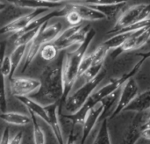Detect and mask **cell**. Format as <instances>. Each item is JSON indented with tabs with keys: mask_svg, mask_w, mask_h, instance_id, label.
<instances>
[{
	"mask_svg": "<svg viewBox=\"0 0 150 144\" xmlns=\"http://www.w3.org/2000/svg\"><path fill=\"white\" fill-rule=\"evenodd\" d=\"M65 55L61 54L50 62L43 70L40 77V87L36 92L34 98L40 101L49 104L60 103L64 94L63 66Z\"/></svg>",
	"mask_w": 150,
	"mask_h": 144,
	"instance_id": "cell-1",
	"label": "cell"
},
{
	"mask_svg": "<svg viewBox=\"0 0 150 144\" xmlns=\"http://www.w3.org/2000/svg\"><path fill=\"white\" fill-rule=\"evenodd\" d=\"M146 60L143 58H141L136 64L127 73L122 75L120 77L112 78L105 85L101 87L100 89L97 90L93 92V94L91 96V98L88 99V101L84 104V106L76 113L69 114V115H64L63 118L68 119L71 122V127H76L77 125H83L88 114L90 112L97 106L98 105L102 100H104L105 98L109 97L110 95L117 92L120 88L123 87V85L131 78H134V77L137 74V72L142 68V64L144 63Z\"/></svg>",
	"mask_w": 150,
	"mask_h": 144,
	"instance_id": "cell-2",
	"label": "cell"
},
{
	"mask_svg": "<svg viewBox=\"0 0 150 144\" xmlns=\"http://www.w3.org/2000/svg\"><path fill=\"white\" fill-rule=\"evenodd\" d=\"M96 35V31L93 28L88 32L83 42L80 47L74 50L68 52L65 55L64 66H63V77H64V94L62 99L59 103V113L62 115V109L65 105L66 99L70 95L72 87L78 78L79 68L83 57L86 55V52L89 48L90 44L93 40Z\"/></svg>",
	"mask_w": 150,
	"mask_h": 144,
	"instance_id": "cell-3",
	"label": "cell"
},
{
	"mask_svg": "<svg viewBox=\"0 0 150 144\" xmlns=\"http://www.w3.org/2000/svg\"><path fill=\"white\" fill-rule=\"evenodd\" d=\"M62 23L59 21L51 25H48V23L46 24L37 37L28 45L27 52L22 66V73L28 69L30 64L37 56L38 53L40 52L41 48L45 45L54 42L58 38V36L62 33Z\"/></svg>",
	"mask_w": 150,
	"mask_h": 144,
	"instance_id": "cell-4",
	"label": "cell"
},
{
	"mask_svg": "<svg viewBox=\"0 0 150 144\" xmlns=\"http://www.w3.org/2000/svg\"><path fill=\"white\" fill-rule=\"evenodd\" d=\"M106 76V70H103L102 72L93 80L86 82L74 93L70 94L66 99L64 108L69 114H74L77 113L88 101L91 96L93 94L97 87L104 80Z\"/></svg>",
	"mask_w": 150,
	"mask_h": 144,
	"instance_id": "cell-5",
	"label": "cell"
},
{
	"mask_svg": "<svg viewBox=\"0 0 150 144\" xmlns=\"http://www.w3.org/2000/svg\"><path fill=\"white\" fill-rule=\"evenodd\" d=\"M150 3L139 4L127 8L118 18L113 27L106 33V35H114L121 29L149 18Z\"/></svg>",
	"mask_w": 150,
	"mask_h": 144,
	"instance_id": "cell-6",
	"label": "cell"
},
{
	"mask_svg": "<svg viewBox=\"0 0 150 144\" xmlns=\"http://www.w3.org/2000/svg\"><path fill=\"white\" fill-rule=\"evenodd\" d=\"M50 10L51 9H47V8L33 10L32 11L27 12L22 16H19L17 18H14L13 20L10 21L4 26H2L0 33L2 34H5V33L18 34V33L23 32L24 30H25L33 20H35L40 16L49 12Z\"/></svg>",
	"mask_w": 150,
	"mask_h": 144,
	"instance_id": "cell-7",
	"label": "cell"
},
{
	"mask_svg": "<svg viewBox=\"0 0 150 144\" xmlns=\"http://www.w3.org/2000/svg\"><path fill=\"white\" fill-rule=\"evenodd\" d=\"M139 86L134 78H131L128 80L121 88L120 95L119 97V100L117 101V105L115 106L113 111L111 113L109 119H114L120 113L124 112L125 109L135 99V98L139 95Z\"/></svg>",
	"mask_w": 150,
	"mask_h": 144,
	"instance_id": "cell-8",
	"label": "cell"
},
{
	"mask_svg": "<svg viewBox=\"0 0 150 144\" xmlns=\"http://www.w3.org/2000/svg\"><path fill=\"white\" fill-rule=\"evenodd\" d=\"M40 80L30 77H12L10 79V89L16 97H29L40 87Z\"/></svg>",
	"mask_w": 150,
	"mask_h": 144,
	"instance_id": "cell-9",
	"label": "cell"
},
{
	"mask_svg": "<svg viewBox=\"0 0 150 144\" xmlns=\"http://www.w3.org/2000/svg\"><path fill=\"white\" fill-rule=\"evenodd\" d=\"M46 110L48 115V126H50L58 144H66L64 142L63 133L60 122V113H59V104L53 103L47 105Z\"/></svg>",
	"mask_w": 150,
	"mask_h": 144,
	"instance_id": "cell-10",
	"label": "cell"
},
{
	"mask_svg": "<svg viewBox=\"0 0 150 144\" xmlns=\"http://www.w3.org/2000/svg\"><path fill=\"white\" fill-rule=\"evenodd\" d=\"M145 123V113H137L125 134L123 144H135L141 137Z\"/></svg>",
	"mask_w": 150,
	"mask_h": 144,
	"instance_id": "cell-11",
	"label": "cell"
},
{
	"mask_svg": "<svg viewBox=\"0 0 150 144\" xmlns=\"http://www.w3.org/2000/svg\"><path fill=\"white\" fill-rule=\"evenodd\" d=\"M104 103L100 102L98 105H97L88 114L83 125V132H82V136L81 140L79 142L80 144H85L88 136L95 128L96 124L98 122L99 120H101V117L103 115L104 112Z\"/></svg>",
	"mask_w": 150,
	"mask_h": 144,
	"instance_id": "cell-12",
	"label": "cell"
},
{
	"mask_svg": "<svg viewBox=\"0 0 150 144\" xmlns=\"http://www.w3.org/2000/svg\"><path fill=\"white\" fill-rule=\"evenodd\" d=\"M7 3L22 9H57L65 5L66 3H50L42 0H5Z\"/></svg>",
	"mask_w": 150,
	"mask_h": 144,
	"instance_id": "cell-13",
	"label": "cell"
},
{
	"mask_svg": "<svg viewBox=\"0 0 150 144\" xmlns=\"http://www.w3.org/2000/svg\"><path fill=\"white\" fill-rule=\"evenodd\" d=\"M70 9H73L76 11L83 20H88V21H97V20H103L105 19V16L103 15L100 11L91 8L89 5L83 4H76L73 2L67 3Z\"/></svg>",
	"mask_w": 150,
	"mask_h": 144,
	"instance_id": "cell-14",
	"label": "cell"
},
{
	"mask_svg": "<svg viewBox=\"0 0 150 144\" xmlns=\"http://www.w3.org/2000/svg\"><path fill=\"white\" fill-rule=\"evenodd\" d=\"M17 99L21 104H23L27 108L29 113L35 114L37 117L40 118L48 125V115L45 106H43L38 101L33 100L29 97H18Z\"/></svg>",
	"mask_w": 150,
	"mask_h": 144,
	"instance_id": "cell-15",
	"label": "cell"
},
{
	"mask_svg": "<svg viewBox=\"0 0 150 144\" xmlns=\"http://www.w3.org/2000/svg\"><path fill=\"white\" fill-rule=\"evenodd\" d=\"M150 109V89L140 93L125 109V112L145 113Z\"/></svg>",
	"mask_w": 150,
	"mask_h": 144,
	"instance_id": "cell-16",
	"label": "cell"
},
{
	"mask_svg": "<svg viewBox=\"0 0 150 144\" xmlns=\"http://www.w3.org/2000/svg\"><path fill=\"white\" fill-rule=\"evenodd\" d=\"M84 25L83 24H80L78 26H69L68 27L67 29H65L59 36L58 38L53 42L54 44V46L57 48V49L59 51H62V50H64L66 48H68L67 45H68V42L69 40L76 34L77 33L83 26Z\"/></svg>",
	"mask_w": 150,
	"mask_h": 144,
	"instance_id": "cell-17",
	"label": "cell"
},
{
	"mask_svg": "<svg viewBox=\"0 0 150 144\" xmlns=\"http://www.w3.org/2000/svg\"><path fill=\"white\" fill-rule=\"evenodd\" d=\"M0 118L5 123L15 125V126H26L32 122L30 115H26L16 112H5L1 113Z\"/></svg>",
	"mask_w": 150,
	"mask_h": 144,
	"instance_id": "cell-18",
	"label": "cell"
},
{
	"mask_svg": "<svg viewBox=\"0 0 150 144\" xmlns=\"http://www.w3.org/2000/svg\"><path fill=\"white\" fill-rule=\"evenodd\" d=\"M47 23H48V22H47ZM47 23H45L44 25H42L41 26H40L38 28L25 30V31H23V32L18 33L16 39L14 40V46L15 47L21 46V45L28 46L37 37V35L40 33V32L42 30V28L46 26Z\"/></svg>",
	"mask_w": 150,
	"mask_h": 144,
	"instance_id": "cell-19",
	"label": "cell"
},
{
	"mask_svg": "<svg viewBox=\"0 0 150 144\" xmlns=\"http://www.w3.org/2000/svg\"><path fill=\"white\" fill-rule=\"evenodd\" d=\"M27 48H28V46H25V45L17 46L11 52L10 57H11V61L12 63V77H13V75H14L15 71L17 70V69L21 65L22 61L25 60V55L27 52Z\"/></svg>",
	"mask_w": 150,
	"mask_h": 144,
	"instance_id": "cell-20",
	"label": "cell"
},
{
	"mask_svg": "<svg viewBox=\"0 0 150 144\" xmlns=\"http://www.w3.org/2000/svg\"><path fill=\"white\" fill-rule=\"evenodd\" d=\"M126 4L127 3L118 4H109V5H93V4H90L89 6H91V8L100 11L103 15L105 16V18L107 19H111V18H114L122 10V8L124 7V5Z\"/></svg>",
	"mask_w": 150,
	"mask_h": 144,
	"instance_id": "cell-21",
	"label": "cell"
},
{
	"mask_svg": "<svg viewBox=\"0 0 150 144\" xmlns=\"http://www.w3.org/2000/svg\"><path fill=\"white\" fill-rule=\"evenodd\" d=\"M133 33H116L111 36L108 40L103 42V44L111 51L121 47L126 40L131 36Z\"/></svg>",
	"mask_w": 150,
	"mask_h": 144,
	"instance_id": "cell-22",
	"label": "cell"
},
{
	"mask_svg": "<svg viewBox=\"0 0 150 144\" xmlns=\"http://www.w3.org/2000/svg\"><path fill=\"white\" fill-rule=\"evenodd\" d=\"M93 144H112L109 128H108V119L102 121L98 132L95 137Z\"/></svg>",
	"mask_w": 150,
	"mask_h": 144,
	"instance_id": "cell-23",
	"label": "cell"
},
{
	"mask_svg": "<svg viewBox=\"0 0 150 144\" xmlns=\"http://www.w3.org/2000/svg\"><path fill=\"white\" fill-rule=\"evenodd\" d=\"M29 115L32 119L33 124V136L34 144H46V136L42 128L37 121V116L32 113H29Z\"/></svg>",
	"mask_w": 150,
	"mask_h": 144,
	"instance_id": "cell-24",
	"label": "cell"
},
{
	"mask_svg": "<svg viewBox=\"0 0 150 144\" xmlns=\"http://www.w3.org/2000/svg\"><path fill=\"white\" fill-rule=\"evenodd\" d=\"M58 52H59V50L54 46V44L52 42V43L45 45L41 48L40 54V56H41V58L43 60L52 62V61H54V60H55L57 58Z\"/></svg>",
	"mask_w": 150,
	"mask_h": 144,
	"instance_id": "cell-25",
	"label": "cell"
},
{
	"mask_svg": "<svg viewBox=\"0 0 150 144\" xmlns=\"http://www.w3.org/2000/svg\"><path fill=\"white\" fill-rule=\"evenodd\" d=\"M1 73L4 79L12 77V63L10 55H4L1 60Z\"/></svg>",
	"mask_w": 150,
	"mask_h": 144,
	"instance_id": "cell-26",
	"label": "cell"
},
{
	"mask_svg": "<svg viewBox=\"0 0 150 144\" xmlns=\"http://www.w3.org/2000/svg\"><path fill=\"white\" fill-rule=\"evenodd\" d=\"M128 0H73L70 2L83 4H93V5H109V4H118L127 3Z\"/></svg>",
	"mask_w": 150,
	"mask_h": 144,
	"instance_id": "cell-27",
	"label": "cell"
},
{
	"mask_svg": "<svg viewBox=\"0 0 150 144\" xmlns=\"http://www.w3.org/2000/svg\"><path fill=\"white\" fill-rule=\"evenodd\" d=\"M93 61H94V54H93V52L89 54V55H86L83 57V61L81 62L80 68H79L78 78L82 77L90 70V68L91 67V65L93 63Z\"/></svg>",
	"mask_w": 150,
	"mask_h": 144,
	"instance_id": "cell-28",
	"label": "cell"
},
{
	"mask_svg": "<svg viewBox=\"0 0 150 144\" xmlns=\"http://www.w3.org/2000/svg\"><path fill=\"white\" fill-rule=\"evenodd\" d=\"M68 6H69V5H68ZM65 18H66L68 23H69L71 26L80 25V24H81V21L83 20L82 18H81V16H80V14H79L76 11H75V10H73V9H70V8H69V12H68L67 15L65 16Z\"/></svg>",
	"mask_w": 150,
	"mask_h": 144,
	"instance_id": "cell-29",
	"label": "cell"
},
{
	"mask_svg": "<svg viewBox=\"0 0 150 144\" xmlns=\"http://www.w3.org/2000/svg\"><path fill=\"white\" fill-rule=\"evenodd\" d=\"M1 113H5L6 108H7V93H6V83L5 79H4V86L2 90V94H1Z\"/></svg>",
	"mask_w": 150,
	"mask_h": 144,
	"instance_id": "cell-30",
	"label": "cell"
},
{
	"mask_svg": "<svg viewBox=\"0 0 150 144\" xmlns=\"http://www.w3.org/2000/svg\"><path fill=\"white\" fill-rule=\"evenodd\" d=\"M23 136H24V133L22 131L18 132L11 139L10 144H21L22 141H23Z\"/></svg>",
	"mask_w": 150,
	"mask_h": 144,
	"instance_id": "cell-31",
	"label": "cell"
},
{
	"mask_svg": "<svg viewBox=\"0 0 150 144\" xmlns=\"http://www.w3.org/2000/svg\"><path fill=\"white\" fill-rule=\"evenodd\" d=\"M11 139H10V129L8 128H5L4 129L2 138H1V143L0 144H10Z\"/></svg>",
	"mask_w": 150,
	"mask_h": 144,
	"instance_id": "cell-32",
	"label": "cell"
},
{
	"mask_svg": "<svg viewBox=\"0 0 150 144\" xmlns=\"http://www.w3.org/2000/svg\"><path fill=\"white\" fill-rule=\"evenodd\" d=\"M74 127H71V129H70V132H69V135L68 136V140H67V143L66 144H75L76 143V136L74 134Z\"/></svg>",
	"mask_w": 150,
	"mask_h": 144,
	"instance_id": "cell-33",
	"label": "cell"
},
{
	"mask_svg": "<svg viewBox=\"0 0 150 144\" xmlns=\"http://www.w3.org/2000/svg\"><path fill=\"white\" fill-rule=\"evenodd\" d=\"M150 127V109L149 111L145 112V123H144V128Z\"/></svg>",
	"mask_w": 150,
	"mask_h": 144,
	"instance_id": "cell-34",
	"label": "cell"
},
{
	"mask_svg": "<svg viewBox=\"0 0 150 144\" xmlns=\"http://www.w3.org/2000/svg\"><path fill=\"white\" fill-rule=\"evenodd\" d=\"M142 137L146 140H150V127L146 128L142 131Z\"/></svg>",
	"mask_w": 150,
	"mask_h": 144,
	"instance_id": "cell-35",
	"label": "cell"
},
{
	"mask_svg": "<svg viewBox=\"0 0 150 144\" xmlns=\"http://www.w3.org/2000/svg\"><path fill=\"white\" fill-rule=\"evenodd\" d=\"M137 56L141 57V58H143L145 60L150 58V51H148V52H143V53H137L136 54Z\"/></svg>",
	"mask_w": 150,
	"mask_h": 144,
	"instance_id": "cell-36",
	"label": "cell"
},
{
	"mask_svg": "<svg viewBox=\"0 0 150 144\" xmlns=\"http://www.w3.org/2000/svg\"><path fill=\"white\" fill-rule=\"evenodd\" d=\"M78 144H80V143H78Z\"/></svg>",
	"mask_w": 150,
	"mask_h": 144,
	"instance_id": "cell-37",
	"label": "cell"
}]
</instances>
